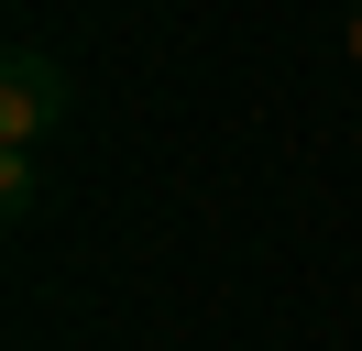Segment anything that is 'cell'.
Listing matches in <instances>:
<instances>
[{
	"label": "cell",
	"instance_id": "cell-2",
	"mask_svg": "<svg viewBox=\"0 0 362 351\" xmlns=\"http://www.w3.org/2000/svg\"><path fill=\"white\" fill-rule=\"evenodd\" d=\"M33 197H45V176H33V154H0V209L23 219V209H33Z\"/></svg>",
	"mask_w": 362,
	"mask_h": 351
},
{
	"label": "cell",
	"instance_id": "cell-3",
	"mask_svg": "<svg viewBox=\"0 0 362 351\" xmlns=\"http://www.w3.org/2000/svg\"><path fill=\"white\" fill-rule=\"evenodd\" d=\"M351 66H362V0H351Z\"/></svg>",
	"mask_w": 362,
	"mask_h": 351
},
{
	"label": "cell",
	"instance_id": "cell-1",
	"mask_svg": "<svg viewBox=\"0 0 362 351\" xmlns=\"http://www.w3.org/2000/svg\"><path fill=\"white\" fill-rule=\"evenodd\" d=\"M66 110H77V77H66L55 55L23 44V55L0 66V143H11V154H33L45 132H66Z\"/></svg>",
	"mask_w": 362,
	"mask_h": 351
}]
</instances>
